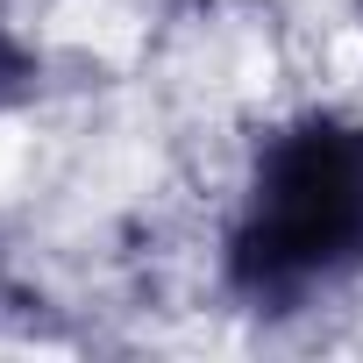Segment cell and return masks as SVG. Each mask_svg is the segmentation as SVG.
Masks as SVG:
<instances>
[{"instance_id":"obj_1","label":"cell","mask_w":363,"mask_h":363,"mask_svg":"<svg viewBox=\"0 0 363 363\" xmlns=\"http://www.w3.org/2000/svg\"><path fill=\"white\" fill-rule=\"evenodd\" d=\"M356 228H363V157L349 135L306 128L264 171V200L242 235V271L250 278H299V271L328 264Z\"/></svg>"}]
</instances>
